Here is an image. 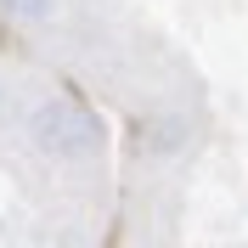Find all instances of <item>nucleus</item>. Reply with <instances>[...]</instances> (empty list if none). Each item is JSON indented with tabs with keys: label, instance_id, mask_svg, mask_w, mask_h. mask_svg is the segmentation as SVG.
<instances>
[{
	"label": "nucleus",
	"instance_id": "obj_1",
	"mask_svg": "<svg viewBox=\"0 0 248 248\" xmlns=\"http://www.w3.org/2000/svg\"><path fill=\"white\" fill-rule=\"evenodd\" d=\"M23 136L40 158L51 164H91L102 147H108V130L79 96H46L34 102L29 119H23Z\"/></svg>",
	"mask_w": 248,
	"mask_h": 248
},
{
	"label": "nucleus",
	"instance_id": "obj_2",
	"mask_svg": "<svg viewBox=\"0 0 248 248\" xmlns=\"http://www.w3.org/2000/svg\"><path fill=\"white\" fill-rule=\"evenodd\" d=\"M141 153H175V147H186V124L181 119H153V124H141Z\"/></svg>",
	"mask_w": 248,
	"mask_h": 248
},
{
	"label": "nucleus",
	"instance_id": "obj_3",
	"mask_svg": "<svg viewBox=\"0 0 248 248\" xmlns=\"http://www.w3.org/2000/svg\"><path fill=\"white\" fill-rule=\"evenodd\" d=\"M62 12V0H0V17L12 23H51Z\"/></svg>",
	"mask_w": 248,
	"mask_h": 248
}]
</instances>
